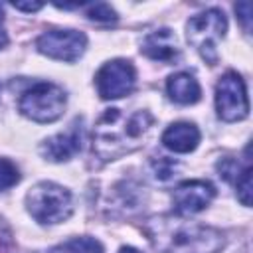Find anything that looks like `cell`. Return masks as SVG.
I'll use <instances>...</instances> for the list:
<instances>
[{
    "instance_id": "obj_20",
    "label": "cell",
    "mask_w": 253,
    "mask_h": 253,
    "mask_svg": "<svg viewBox=\"0 0 253 253\" xmlns=\"http://www.w3.org/2000/svg\"><path fill=\"white\" fill-rule=\"evenodd\" d=\"M6 43H8V34H6V30L0 28V49H2Z\"/></svg>"
},
{
    "instance_id": "obj_7",
    "label": "cell",
    "mask_w": 253,
    "mask_h": 253,
    "mask_svg": "<svg viewBox=\"0 0 253 253\" xmlns=\"http://www.w3.org/2000/svg\"><path fill=\"white\" fill-rule=\"evenodd\" d=\"M136 83V71L130 61L126 59H111L101 65V69L95 75L97 93L101 99H121L128 95L134 89Z\"/></svg>"
},
{
    "instance_id": "obj_21",
    "label": "cell",
    "mask_w": 253,
    "mask_h": 253,
    "mask_svg": "<svg viewBox=\"0 0 253 253\" xmlns=\"http://www.w3.org/2000/svg\"><path fill=\"white\" fill-rule=\"evenodd\" d=\"M119 253H140L138 249H134V247H121V251Z\"/></svg>"
},
{
    "instance_id": "obj_15",
    "label": "cell",
    "mask_w": 253,
    "mask_h": 253,
    "mask_svg": "<svg viewBox=\"0 0 253 253\" xmlns=\"http://www.w3.org/2000/svg\"><path fill=\"white\" fill-rule=\"evenodd\" d=\"M237 198L243 206H251V164L247 162L245 168L235 176Z\"/></svg>"
},
{
    "instance_id": "obj_10",
    "label": "cell",
    "mask_w": 253,
    "mask_h": 253,
    "mask_svg": "<svg viewBox=\"0 0 253 253\" xmlns=\"http://www.w3.org/2000/svg\"><path fill=\"white\" fill-rule=\"evenodd\" d=\"M81 144H83V125L79 119H75L67 130L45 138L40 150L47 160L63 162L69 160L73 154H77L81 150Z\"/></svg>"
},
{
    "instance_id": "obj_13",
    "label": "cell",
    "mask_w": 253,
    "mask_h": 253,
    "mask_svg": "<svg viewBox=\"0 0 253 253\" xmlns=\"http://www.w3.org/2000/svg\"><path fill=\"white\" fill-rule=\"evenodd\" d=\"M166 91H168V97L180 105H194L202 97L198 79L186 71L170 75L166 81Z\"/></svg>"
},
{
    "instance_id": "obj_22",
    "label": "cell",
    "mask_w": 253,
    "mask_h": 253,
    "mask_svg": "<svg viewBox=\"0 0 253 253\" xmlns=\"http://www.w3.org/2000/svg\"><path fill=\"white\" fill-rule=\"evenodd\" d=\"M2 20H4V8L0 6V24H2Z\"/></svg>"
},
{
    "instance_id": "obj_4",
    "label": "cell",
    "mask_w": 253,
    "mask_h": 253,
    "mask_svg": "<svg viewBox=\"0 0 253 253\" xmlns=\"http://www.w3.org/2000/svg\"><path fill=\"white\" fill-rule=\"evenodd\" d=\"M67 97L65 91L49 81H40L28 87L18 101V109L34 123H53L63 115Z\"/></svg>"
},
{
    "instance_id": "obj_9",
    "label": "cell",
    "mask_w": 253,
    "mask_h": 253,
    "mask_svg": "<svg viewBox=\"0 0 253 253\" xmlns=\"http://www.w3.org/2000/svg\"><path fill=\"white\" fill-rule=\"evenodd\" d=\"M215 188L206 180H186L172 192V202L178 215H192L210 206Z\"/></svg>"
},
{
    "instance_id": "obj_5",
    "label": "cell",
    "mask_w": 253,
    "mask_h": 253,
    "mask_svg": "<svg viewBox=\"0 0 253 253\" xmlns=\"http://www.w3.org/2000/svg\"><path fill=\"white\" fill-rule=\"evenodd\" d=\"M225 30H227L225 16L217 8H210L202 14H196L186 24L188 42L211 65L217 61V47L215 45L225 36Z\"/></svg>"
},
{
    "instance_id": "obj_12",
    "label": "cell",
    "mask_w": 253,
    "mask_h": 253,
    "mask_svg": "<svg viewBox=\"0 0 253 253\" xmlns=\"http://www.w3.org/2000/svg\"><path fill=\"white\" fill-rule=\"evenodd\" d=\"M140 49L150 59L166 61V63L168 61H176L178 55H180L178 40H176V36L168 28H162V30H156V32L148 34L142 40V47Z\"/></svg>"
},
{
    "instance_id": "obj_17",
    "label": "cell",
    "mask_w": 253,
    "mask_h": 253,
    "mask_svg": "<svg viewBox=\"0 0 253 253\" xmlns=\"http://www.w3.org/2000/svg\"><path fill=\"white\" fill-rule=\"evenodd\" d=\"M87 16L91 20H97V22H113V20H117V12L105 2L87 4Z\"/></svg>"
},
{
    "instance_id": "obj_6",
    "label": "cell",
    "mask_w": 253,
    "mask_h": 253,
    "mask_svg": "<svg viewBox=\"0 0 253 253\" xmlns=\"http://www.w3.org/2000/svg\"><path fill=\"white\" fill-rule=\"evenodd\" d=\"M215 111L221 121L233 123L249 115V99L239 73L227 71L215 85Z\"/></svg>"
},
{
    "instance_id": "obj_14",
    "label": "cell",
    "mask_w": 253,
    "mask_h": 253,
    "mask_svg": "<svg viewBox=\"0 0 253 253\" xmlns=\"http://www.w3.org/2000/svg\"><path fill=\"white\" fill-rule=\"evenodd\" d=\"M47 253H103V245L93 237H71Z\"/></svg>"
},
{
    "instance_id": "obj_8",
    "label": "cell",
    "mask_w": 253,
    "mask_h": 253,
    "mask_svg": "<svg viewBox=\"0 0 253 253\" xmlns=\"http://www.w3.org/2000/svg\"><path fill=\"white\" fill-rule=\"evenodd\" d=\"M36 47L40 53L51 59L71 63L83 55L87 47V38L83 32L77 30H47L38 38Z\"/></svg>"
},
{
    "instance_id": "obj_18",
    "label": "cell",
    "mask_w": 253,
    "mask_h": 253,
    "mask_svg": "<svg viewBox=\"0 0 253 253\" xmlns=\"http://www.w3.org/2000/svg\"><path fill=\"white\" fill-rule=\"evenodd\" d=\"M235 12H237V18L241 20L245 32H249V30H251V4H249L247 0H245V2H239V4L235 6Z\"/></svg>"
},
{
    "instance_id": "obj_11",
    "label": "cell",
    "mask_w": 253,
    "mask_h": 253,
    "mask_svg": "<svg viewBox=\"0 0 253 253\" xmlns=\"http://www.w3.org/2000/svg\"><path fill=\"white\" fill-rule=\"evenodd\" d=\"M200 128L194 123L188 121H178L172 123L164 132H162V144L178 154L192 152L200 144Z\"/></svg>"
},
{
    "instance_id": "obj_3",
    "label": "cell",
    "mask_w": 253,
    "mask_h": 253,
    "mask_svg": "<svg viewBox=\"0 0 253 253\" xmlns=\"http://www.w3.org/2000/svg\"><path fill=\"white\" fill-rule=\"evenodd\" d=\"M26 208L38 223L51 225L71 215L73 198L67 188L55 182H38L26 194Z\"/></svg>"
},
{
    "instance_id": "obj_1",
    "label": "cell",
    "mask_w": 253,
    "mask_h": 253,
    "mask_svg": "<svg viewBox=\"0 0 253 253\" xmlns=\"http://www.w3.org/2000/svg\"><path fill=\"white\" fill-rule=\"evenodd\" d=\"M156 253H217L225 237L217 227L180 215H154L142 225Z\"/></svg>"
},
{
    "instance_id": "obj_2",
    "label": "cell",
    "mask_w": 253,
    "mask_h": 253,
    "mask_svg": "<svg viewBox=\"0 0 253 253\" xmlns=\"http://www.w3.org/2000/svg\"><path fill=\"white\" fill-rule=\"evenodd\" d=\"M154 126V117L148 111L123 115L121 109H107L95 125L93 150L103 160H115L140 148Z\"/></svg>"
},
{
    "instance_id": "obj_19",
    "label": "cell",
    "mask_w": 253,
    "mask_h": 253,
    "mask_svg": "<svg viewBox=\"0 0 253 253\" xmlns=\"http://www.w3.org/2000/svg\"><path fill=\"white\" fill-rule=\"evenodd\" d=\"M12 6L16 10H22V12H38L42 10V2H12Z\"/></svg>"
},
{
    "instance_id": "obj_16",
    "label": "cell",
    "mask_w": 253,
    "mask_h": 253,
    "mask_svg": "<svg viewBox=\"0 0 253 253\" xmlns=\"http://www.w3.org/2000/svg\"><path fill=\"white\" fill-rule=\"evenodd\" d=\"M18 180H20V172H18L16 164H12L6 158H0V192L12 188Z\"/></svg>"
}]
</instances>
